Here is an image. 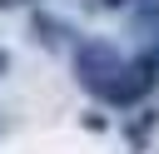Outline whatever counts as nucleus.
<instances>
[{
	"label": "nucleus",
	"instance_id": "nucleus-1",
	"mask_svg": "<svg viewBox=\"0 0 159 154\" xmlns=\"http://www.w3.org/2000/svg\"><path fill=\"white\" fill-rule=\"evenodd\" d=\"M70 60H75V79L89 89V99L124 70V55H119L104 35H80V40L70 45Z\"/></svg>",
	"mask_w": 159,
	"mask_h": 154
},
{
	"label": "nucleus",
	"instance_id": "nucleus-2",
	"mask_svg": "<svg viewBox=\"0 0 159 154\" xmlns=\"http://www.w3.org/2000/svg\"><path fill=\"white\" fill-rule=\"evenodd\" d=\"M30 40H35V45L60 50V45H75V40H80V30H75L70 20L50 15V10H35V15H30Z\"/></svg>",
	"mask_w": 159,
	"mask_h": 154
},
{
	"label": "nucleus",
	"instance_id": "nucleus-3",
	"mask_svg": "<svg viewBox=\"0 0 159 154\" xmlns=\"http://www.w3.org/2000/svg\"><path fill=\"white\" fill-rule=\"evenodd\" d=\"M154 124H159V109H154V104H139V119H129V124H124V134H129V144L139 149V144H144V134H149Z\"/></svg>",
	"mask_w": 159,
	"mask_h": 154
},
{
	"label": "nucleus",
	"instance_id": "nucleus-4",
	"mask_svg": "<svg viewBox=\"0 0 159 154\" xmlns=\"http://www.w3.org/2000/svg\"><path fill=\"white\" fill-rule=\"evenodd\" d=\"M84 124H89V129H104V124H109V119H104V109H99V104H94V109H89V114H84Z\"/></svg>",
	"mask_w": 159,
	"mask_h": 154
},
{
	"label": "nucleus",
	"instance_id": "nucleus-5",
	"mask_svg": "<svg viewBox=\"0 0 159 154\" xmlns=\"http://www.w3.org/2000/svg\"><path fill=\"white\" fill-rule=\"evenodd\" d=\"M94 5H99V10H129L134 0H94Z\"/></svg>",
	"mask_w": 159,
	"mask_h": 154
},
{
	"label": "nucleus",
	"instance_id": "nucleus-6",
	"mask_svg": "<svg viewBox=\"0 0 159 154\" xmlns=\"http://www.w3.org/2000/svg\"><path fill=\"white\" fill-rule=\"evenodd\" d=\"M5 65H10V55H5V45H0V75H5Z\"/></svg>",
	"mask_w": 159,
	"mask_h": 154
},
{
	"label": "nucleus",
	"instance_id": "nucleus-7",
	"mask_svg": "<svg viewBox=\"0 0 159 154\" xmlns=\"http://www.w3.org/2000/svg\"><path fill=\"white\" fill-rule=\"evenodd\" d=\"M10 5H25V0H0V10H10Z\"/></svg>",
	"mask_w": 159,
	"mask_h": 154
}]
</instances>
